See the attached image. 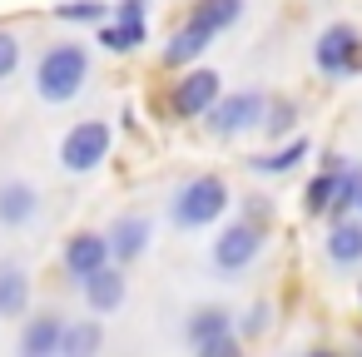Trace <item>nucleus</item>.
<instances>
[{"mask_svg":"<svg viewBox=\"0 0 362 357\" xmlns=\"http://www.w3.org/2000/svg\"><path fill=\"white\" fill-rule=\"evenodd\" d=\"M322 248H327V258L337 268H357L362 263V218H332Z\"/></svg>","mask_w":362,"mask_h":357,"instance_id":"2eb2a0df","label":"nucleus"},{"mask_svg":"<svg viewBox=\"0 0 362 357\" xmlns=\"http://www.w3.org/2000/svg\"><path fill=\"white\" fill-rule=\"evenodd\" d=\"M357 213H362V189H357Z\"/></svg>","mask_w":362,"mask_h":357,"instance_id":"a878e982","label":"nucleus"},{"mask_svg":"<svg viewBox=\"0 0 362 357\" xmlns=\"http://www.w3.org/2000/svg\"><path fill=\"white\" fill-rule=\"evenodd\" d=\"M100 342H105V327L100 322H65L60 352L65 357H90V352H100Z\"/></svg>","mask_w":362,"mask_h":357,"instance_id":"4be33fe9","label":"nucleus"},{"mask_svg":"<svg viewBox=\"0 0 362 357\" xmlns=\"http://www.w3.org/2000/svg\"><path fill=\"white\" fill-rule=\"evenodd\" d=\"M263 327H268V308L258 303V308H253V312L243 317V332H263Z\"/></svg>","mask_w":362,"mask_h":357,"instance_id":"393cba45","label":"nucleus"},{"mask_svg":"<svg viewBox=\"0 0 362 357\" xmlns=\"http://www.w3.org/2000/svg\"><path fill=\"white\" fill-rule=\"evenodd\" d=\"M16 70H21V35L0 30V80H11Z\"/></svg>","mask_w":362,"mask_h":357,"instance_id":"b1692460","label":"nucleus"},{"mask_svg":"<svg viewBox=\"0 0 362 357\" xmlns=\"http://www.w3.org/2000/svg\"><path fill=\"white\" fill-rule=\"evenodd\" d=\"M263 223L248 213V218H233V223H223V233L214 238V248H209V263H214V273H223V278H233V273H243L258 253H263Z\"/></svg>","mask_w":362,"mask_h":357,"instance_id":"7ed1b4c3","label":"nucleus"},{"mask_svg":"<svg viewBox=\"0 0 362 357\" xmlns=\"http://www.w3.org/2000/svg\"><path fill=\"white\" fill-rule=\"evenodd\" d=\"M184 337L204 352V357H228L238 352V332H233V312L228 308H199L184 327Z\"/></svg>","mask_w":362,"mask_h":357,"instance_id":"6e6552de","label":"nucleus"},{"mask_svg":"<svg viewBox=\"0 0 362 357\" xmlns=\"http://www.w3.org/2000/svg\"><path fill=\"white\" fill-rule=\"evenodd\" d=\"M313 65L327 75V80H352L362 75V30L357 25H327L317 40H313Z\"/></svg>","mask_w":362,"mask_h":357,"instance_id":"39448f33","label":"nucleus"},{"mask_svg":"<svg viewBox=\"0 0 362 357\" xmlns=\"http://www.w3.org/2000/svg\"><path fill=\"white\" fill-rule=\"evenodd\" d=\"M337 184H342V169H317V174L308 179V189H303V213L327 218L332 204H337Z\"/></svg>","mask_w":362,"mask_h":357,"instance_id":"aec40b11","label":"nucleus"},{"mask_svg":"<svg viewBox=\"0 0 362 357\" xmlns=\"http://www.w3.org/2000/svg\"><path fill=\"white\" fill-rule=\"evenodd\" d=\"M149 243H154V223H149L144 213H119V218L110 223V258H115V263L144 258Z\"/></svg>","mask_w":362,"mask_h":357,"instance_id":"9d476101","label":"nucleus"},{"mask_svg":"<svg viewBox=\"0 0 362 357\" xmlns=\"http://www.w3.org/2000/svg\"><path fill=\"white\" fill-rule=\"evenodd\" d=\"M40 213V189L25 179H6L0 184V223L6 228H25Z\"/></svg>","mask_w":362,"mask_h":357,"instance_id":"ddd939ff","label":"nucleus"},{"mask_svg":"<svg viewBox=\"0 0 362 357\" xmlns=\"http://www.w3.org/2000/svg\"><path fill=\"white\" fill-rule=\"evenodd\" d=\"M293 129H298V100H288V95H268L263 134H268V139H288Z\"/></svg>","mask_w":362,"mask_h":357,"instance_id":"412c9836","label":"nucleus"},{"mask_svg":"<svg viewBox=\"0 0 362 357\" xmlns=\"http://www.w3.org/2000/svg\"><path fill=\"white\" fill-rule=\"evenodd\" d=\"M308 154H313V144H308L303 134H293L288 144H278V149H268V154H253L248 169H253V174H293Z\"/></svg>","mask_w":362,"mask_h":357,"instance_id":"6ab92c4d","label":"nucleus"},{"mask_svg":"<svg viewBox=\"0 0 362 357\" xmlns=\"http://www.w3.org/2000/svg\"><path fill=\"white\" fill-rule=\"evenodd\" d=\"M95 40H100L110 55H134V50L149 40V16H110V21L95 30Z\"/></svg>","mask_w":362,"mask_h":357,"instance_id":"9b49d317","label":"nucleus"},{"mask_svg":"<svg viewBox=\"0 0 362 357\" xmlns=\"http://www.w3.org/2000/svg\"><path fill=\"white\" fill-rule=\"evenodd\" d=\"M60 337H65V317L60 312H35L21 327V352L25 357H55L60 352Z\"/></svg>","mask_w":362,"mask_h":357,"instance_id":"4468645a","label":"nucleus"},{"mask_svg":"<svg viewBox=\"0 0 362 357\" xmlns=\"http://www.w3.org/2000/svg\"><path fill=\"white\" fill-rule=\"evenodd\" d=\"M30 308V273L21 263H0V317H25Z\"/></svg>","mask_w":362,"mask_h":357,"instance_id":"a211bd4d","label":"nucleus"},{"mask_svg":"<svg viewBox=\"0 0 362 357\" xmlns=\"http://www.w3.org/2000/svg\"><path fill=\"white\" fill-rule=\"evenodd\" d=\"M80 293H85L90 312H119V308H124V293H129V283H124V273H119L115 263H105L100 273H90V278L80 283Z\"/></svg>","mask_w":362,"mask_h":357,"instance_id":"f8f14e48","label":"nucleus"},{"mask_svg":"<svg viewBox=\"0 0 362 357\" xmlns=\"http://www.w3.org/2000/svg\"><path fill=\"white\" fill-rule=\"evenodd\" d=\"M65 273L75 278V283H85L90 273H100L105 263H115L110 258V233H95V228H80V233H70L65 238Z\"/></svg>","mask_w":362,"mask_h":357,"instance_id":"1a4fd4ad","label":"nucleus"},{"mask_svg":"<svg viewBox=\"0 0 362 357\" xmlns=\"http://www.w3.org/2000/svg\"><path fill=\"white\" fill-rule=\"evenodd\" d=\"M263 110H268V95H263V90H233V95H218L204 119H209L214 134L233 139V134L263 129Z\"/></svg>","mask_w":362,"mask_h":357,"instance_id":"0eeeda50","label":"nucleus"},{"mask_svg":"<svg viewBox=\"0 0 362 357\" xmlns=\"http://www.w3.org/2000/svg\"><path fill=\"white\" fill-rule=\"evenodd\" d=\"M228 204H233V189H228L218 174H194V179H184V184L174 189L169 218H174L179 228H209V223H218V218L228 213Z\"/></svg>","mask_w":362,"mask_h":357,"instance_id":"f03ea898","label":"nucleus"},{"mask_svg":"<svg viewBox=\"0 0 362 357\" xmlns=\"http://www.w3.org/2000/svg\"><path fill=\"white\" fill-rule=\"evenodd\" d=\"M218 95H223V75L209 70V65H189L169 90V115L174 119H204Z\"/></svg>","mask_w":362,"mask_h":357,"instance_id":"423d86ee","label":"nucleus"},{"mask_svg":"<svg viewBox=\"0 0 362 357\" xmlns=\"http://www.w3.org/2000/svg\"><path fill=\"white\" fill-rule=\"evenodd\" d=\"M238 16H243V0H194L184 21H189V25H199L204 35H223Z\"/></svg>","mask_w":362,"mask_h":357,"instance_id":"f3484780","label":"nucleus"},{"mask_svg":"<svg viewBox=\"0 0 362 357\" xmlns=\"http://www.w3.org/2000/svg\"><path fill=\"white\" fill-rule=\"evenodd\" d=\"M85 80H90V50H85L80 40L50 45V50L40 55V65H35V95H40L45 105H70V100L85 90Z\"/></svg>","mask_w":362,"mask_h":357,"instance_id":"f257e3e1","label":"nucleus"},{"mask_svg":"<svg viewBox=\"0 0 362 357\" xmlns=\"http://www.w3.org/2000/svg\"><path fill=\"white\" fill-rule=\"evenodd\" d=\"M55 16L70 21V25H105L110 21V6H105V0H65Z\"/></svg>","mask_w":362,"mask_h":357,"instance_id":"5701e85b","label":"nucleus"},{"mask_svg":"<svg viewBox=\"0 0 362 357\" xmlns=\"http://www.w3.org/2000/svg\"><path fill=\"white\" fill-rule=\"evenodd\" d=\"M110 149H115V129L105 119H80L60 139V169L65 174H90L110 159Z\"/></svg>","mask_w":362,"mask_h":357,"instance_id":"20e7f679","label":"nucleus"},{"mask_svg":"<svg viewBox=\"0 0 362 357\" xmlns=\"http://www.w3.org/2000/svg\"><path fill=\"white\" fill-rule=\"evenodd\" d=\"M209 45H214V35H204L199 25H189V21H184V25L169 35V45H164V55H159V60H164L169 70H189Z\"/></svg>","mask_w":362,"mask_h":357,"instance_id":"dca6fc26","label":"nucleus"}]
</instances>
